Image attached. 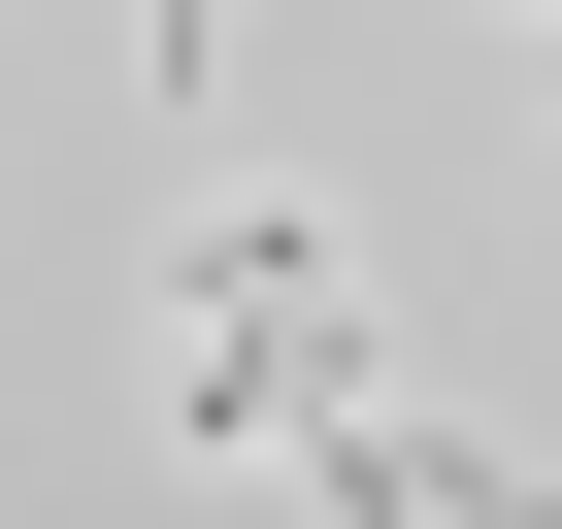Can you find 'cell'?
<instances>
[{
  "label": "cell",
  "instance_id": "obj_1",
  "mask_svg": "<svg viewBox=\"0 0 562 529\" xmlns=\"http://www.w3.org/2000/svg\"><path fill=\"white\" fill-rule=\"evenodd\" d=\"M166 430L199 463H299L331 397H364V264H331V199H199V264H166Z\"/></svg>",
  "mask_w": 562,
  "mask_h": 529
}]
</instances>
